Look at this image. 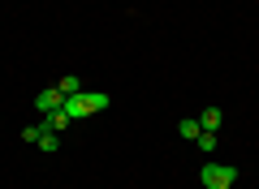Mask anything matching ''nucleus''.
Instances as JSON below:
<instances>
[{"label":"nucleus","mask_w":259,"mask_h":189,"mask_svg":"<svg viewBox=\"0 0 259 189\" xmlns=\"http://www.w3.org/2000/svg\"><path fill=\"white\" fill-rule=\"evenodd\" d=\"M39 138H44V120H39V125H30V129H22V142H30V146H35Z\"/></svg>","instance_id":"obj_11"},{"label":"nucleus","mask_w":259,"mask_h":189,"mask_svg":"<svg viewBox=\"0 0 259 189\" xmlns=\"http://www.w3.org/2000/svg\"><path fill=\"white\" fill-rule=\"evenodd\" d=\"M108 95H100V90H82V108H87V116H91V112H104L108 108Z\"/></svg>","instance_id":"obj_3"},{"label":"nucleus","mask_w":259,"mask_h":189,"mask_svg":"<svg viewBox=\"0 0 259 189\" xmlns=\"http://www.w3.org/2000/svg\"><path fill=\"white\" fill-rule=\"evenodd\" d=\"M233 180H238L233 163H203L199 168V185L203 189H233Z\"/></svg>","instance_id":"obj_1"},{"label":"nucleus","mask_w":259,"mask_h":189,"mask_svg":"<svg viewBox=\"0 0 259 189\" xmlns=\"http://www.w3.org/2000/svg\"><path fill=\"white\" fill-rule=\"evenodd\" d=\"M69 125H74V120L65 116L61 108H56V112H48V116H44V129H48V134H61V129H69Z\"/></svg>","instance_id":"obj_5"},{"label":"nucleus","mask_w":259,"mask_h":189,"mask_svg":"<svg viewBox=\"0 0 259 189\" xmlns=\"http://www.w3.org/2000/svg\"><path fill=\"white\" fill-rule=\"evenodd\" d=\"M39 151H44V155H56V146H61V138H56V134H48V129H44V138H39Z\"/></svg>","instance_id":"obj_8"},{"label":"nucleus","mask_w":259,"mask_h":189,"mask_svg":"<svg viewBox=\"0 0 259 189\" xmlns=\"http://www.w3.org/2000/svg\"><path fill=\"white\" fill-rule=\"evenodd\" d=\"M61 103H65L61 86H44V90H39V95H35V108L44 112V116H48V112H56V108H61Z\"/></svg>","instance_id":"obj_2"},{"label":"nucleus","mask_w":259,"mask_h":189,"mask_svg":"<svg viewBox=\"0 0 259 189\" xmlns=\"http://www.w3.org/2000/svg\"><path fill=\"white\" fill-rule=\"evenodd\" d=\"M56 86H61V95H65V99H69V95H78V90H82V82H78L74 73H69V78H61V82H56Z\"/></svg>","instance_id":"obj_9"},{"label":"nucleus","mask_w":259,"mask_h":189,"mask_svg":"<svg viewBox=\"0 0 259 189\" xmlns=\"http://www.w3.org/2000/svg\"><path fill=\"white\" fill-rule=\"evenodd\" d=\"M194 142H199V151H203V155H212V151H216V134H212V129H203Z\"/></svg>","instance_id":"obj_10"},{"label":"nucleus","mask_w":259,"mask_h":189,"mask_svg":"<svg viewBox=\"0 0 259 189\" xmlns=\"http://www.w3.org/2000/svg\"><path fill=\"white\" fill-rule=\"evenodd\" d=\"M199 125H203V129H212V134H216V129H221V108H207L203 116H199Z\"/></svg>","instance_id":"obj_7"},{"label":"nucleus","mask_w":259,"mask_h":189,"mask_svg":"<svg viewBox=\"0 0 259 189\" xmlns=\"http://www.w3.org/2000/svg\"><path fill=\"white\" fill-rule=\"evenodd\" d=\"M61 112H65L69 120H82V116H87V108H82V90H78V95H69V99L61 103Z\"/></svg>","instance_id":"obj_4"},{"label":"nucleus","mask_w":259,"mask_h":189,"mask_svg":"<svg viewBox=\"0 0 259 189\" xmlns=\"http://www.w3.org/2000/svg\"><path fill=\"white\" fill-rule=\"evenodd\" d=\"M177 134H182V138H186V142H194V138L203 134V125H199V120H194V116H186V120H182V125H177Z\"/></svg>","instance_id":"obj_6"}]
</instances>
